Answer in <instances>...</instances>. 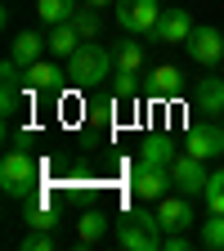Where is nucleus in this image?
Segmentation results:
<instances>
[{"instance_id": "1", "label": "nucleus", "mask_w": 224, "mask_h": 251, "mask_svg": "<svg viewBox=\"0 0 224 251\" xmlns=\"http://www.w3.org/2000/svg\"><path fill=\"white\" fill-rule=\"evenodd\" d=\"M0 188H5L9 198H31L41 188V162L36 152L27 148V135H14V144L5 148V162H0Z\"/></svg>"}, {"instance_id": "2", "label": "nucleus", "mask_w": 224, "mask_h": 251, "mask_svg": "<svg viewBox=\"0 0 224 251\" xmlns=\"http://www.w3.org/2000/svg\"><path fill=\"white\" fill-rule=\"evenodd\" d=\"M117 242H121L125 251H162L166 229H162V220H157V211L130 206V211L117 220Z\"/></svg>"}, {"instance_id": "3", "label": "nucleus", "mask_w": 224, "mask_h": 251, "mask_svg": "<svg viewBox=\"0 0 224 251\" xmlns=\"http://www.w3.org/2000/svg\"><path fill=\"white\" fill-rule=\"evenodd\" d=\"M108 72H117V54L103 41H81V50L68 58V81L76 85H99Z\"/></svg>"}, {"instance_id": "4", "label": "nucleus", "mask_w": 224, "mask_h": 251, "mask_svg": "<svg viewBox=\"0 0 224 251\" xmlns=\"http://www.w3.org/2000/svg\"><path fill=\"white\" fill-rule=\"evenodd\" d=\"M171 166L166 162H148V157H139V162L130 166V193L144 198V202H162L171 193Z\"/></svg>"}, {"instance_id": "5", "label": "nucleus", "mask_w": 224, "mask_h": 251, "mask_svg": "<svg viewBox=\"0 0 224 251\" xmlns=\"http://www.w3.org/2000/svg\"><path fill=\"white\" fill-rule=\"evenodd\" d=\"M117 27L130 36H152L157 18H162V0H117Z\"/></svg>"}, {"instance_id": "6", "label": "nucleus", "mask_w": 224, "mask_h": 251, "mask_svg": "<svg viewBox=\"0 0 224 251\" xmlns=\"http://www.w3.org/2000/svg\"><path fill=\"white\" fill-rule=\"evenodd\" d=\"M171 179H175V193H206V162L202 157H193V152H179L175 162H171Z\"/></svg>"}, {"instance_id": "7", "label": "nucleus", "mask_w": 224, "mask_h": 251, "mask_svg": "<svg viewBox=\"0 0 224 251\" xmlns=\"http://www.w3.org/2000/svg\"><path fill=\"white\" fill-rule=\"evenodd\" d=\"M184 152H193V157H202V162H211V157H224V126H215L211 117L202 121V126H193L184 139Z\"/></svg>"}, {"instance_id": "8", "label": "nucleus", "mask_w": 224, "mask_h": 251, "mask_svg": "<svg viewBox=\"0 0 224 251\" xmlns=\"http://www.w3.org/2000/svg\"><path fill=\"white\" fill-rule=\"evenodd\" d=\"M188 58H193L198 68L224 63V31L220 27H193V36H188Z\"/></svg>"}, {"instance_id": "9", "label": "nucleus", "mask_w": 224, "mask_h": 251, "mask_svg": "<svg viewBox=\"0 0 224 251\" xmlns=\"http://www.w3.org/2000/svg\"><path fill=\"white\" fill-rule=\"evenodd\" d=\"M188 36H193V18H188V9H162V18H157V27H152V41H162V45H188Z\"/></svg>"}, {"instance_id": "10", "label": "nucleus", "mask_w": 224, "mask_h": 251, "mask_svg": "<svg viewBox=\"0 0 224 251\" xmlns=\"http://www.w3.org/2000/svg\"><path fill=\"white\" fill-rule=\"evenodd\" d=\"M157 220H162V229L175 233V229H188L193 225V202H188V193H166L162 202H157Z\"/></svg>"}, {"instance_id": "11", "label": "nucleus", "mask_w": 224, "mask_h": 251, "mask_svg": "<svg viewBox=\"0 0 224 251\" xmlns=\"http://www.w3.org/2000/svg\"><path fill=\"white\" fill-rule=\"evenodd\" d=\"M193 108L202 112V117H224V76H202L198 85H193Z\"/></svg>"}, {"instance_id": "12", "label": "nucleus", "mask_w": 224, "mask_h": 251, "mask_svg": "<svg viewBox=\"0 0 224 251\" xmlns=\"http://www.w3.org/2000/svg\"><path fill=\"white\" fill-rule=\"evenodd\" d=\"M63 76H68V72H63L58 63H45V58H36V63H27V68H23V90H27V94L58 90V85H63Z\"/></svg>"}, {"instance_id": "13", "label": "nucleus", "mask_w": 224, "mask_h": 251, "mask_svg": "<svg viewBox=\"0 0 224 251\" xmlns=\"http://www.w3.org/2000/svg\"><path fill=\"white\" fill-rule=\"evenodd\" d=\"M23 220H27V229H54L58 225V211L50 206V198L36 188L31 198H23Z\"/></svg>"}, {"instance_id": "14", "label": "nucleus", "mask_w": 224, "mask_h": 251, "mask_svg": "<svg viewBox=\"0 0 224 251\" xmlns=\"http://www.w3.org/2000/svg\"><path fill=\"white\" fill-rule=\"evenodd\" d=\"M45 41H50V54H54V58H63V63H68V58L81 50V31H76L72 23H54Z\"/></svg>"}, {"instance_id": "15", "label": "nucleus", "mask_w": 224, "mask_h": 251, "mask_svg": "<svg viewBox=\"0 0 224 251\" xmlns=\"http://www.w3.org/2000/svg\"><path fill=\"white\" fill-rule=\"evenodd\" d=\"M179 81H184L179 68H171V63H166V68H152V72H148V85H144V90L152 94V99H175V94H179Z\"/></svg>"}, {"instance_id": "16", "label": "nucleus", "mask_w": 224, "mask_h": 251, "mask_svg": "<svg viewBox=\"0 0 224 251\" xmlns=\"http://www.w3.org/2000/svg\"><path fill=\"white\" fill-rule=\"evenodd\" d=\"M103 233H108L103 206H85V211L76 215V238H81V242H103Z\"/></svg>"}, {"instance_id": "17", "label": "nucleus", "mask_w": 224, "mask_h": 251, "mask_svg": "<svg viewBox=\"0 0 224 251\" xmlns=\"http://www.w3.org/2000/svg\"><path fill=\"white\" fill-rule=\"evenodd\" d=\"M45 50H50V41L41 36V31H18V36H14V50H9V58H18L23 68H27V63H36Z\"/></svg>"}, {"instance_id": "18", "label": "nucleus", "mask_w": 224, "mask_h": 251, "mask_svg": "<svg viewBox=\"0 0 224 251\" xmlns=\"http://www.w3.org/2000/svg\"><path fill=\"white\" fill-rule=\"evenodd\" d=\"M139 157H148V162H175V139L171 135H162V130H152V135H144V144H139Z\"/></svg>"}, {"instance_id": "19", "label": "nucleus", "mask_w": 224, "mask_h": 251, "mask_svg": "<svg viewBox=\"0 0 224 251\" xmlns=\"http://www.w3.org/2000/svg\"><path fill=\"white\" fill-rule=\"evenodd\" d=\"M112 54H117V72H139L144 68V45L135 36H121L112 45Z\"/></svg>"}, {"instance_id": "20", "label": "nucleus", "mask_w": 224, "mask_h": 251, "mask_svg": "<svg viewBox=\"0 0 224 251\" xmlns=\"http://www.w3.org/2000/svg\"><path fill=\"white\" fill-rule=\"evenodd\" d=\"M81 9V0H36V14H41V23H72V14Z\"/></svg>"}, {"instance_id": "21", "label": "nucleus", "mask_w": 224, "mask_h": 251, "mask_svg": "<svg viewBox=\"0 0 224 251\" xmlns=\"http://www.w3.org/2000/svg\"><path fill=\"white\" fill-rule=\"evenodd\" d=\"M72 27L81 31V41H99L103 36V18H99V9H90V5H81L72 14Z\"/></svg>"}, {"instance_id": "22", "label": "nucleus", "mask_w": 224, "mask_h": 251, "mask_svg": "<svg viewBox=\"0 0 224 251\" xmlns=\"http://www.w3.org/2000/svg\"><path fill=\"white\" fill-rule=\"evenodd\" d=\"M202 247H211V251H224V215H215L211 211V220H206V225H202Z\"/></svg>"}, {"instance_id": "23", "label": "nucleus", "mask_w": 224, "mask_h": 251, "mask_svg": "<svg viewBox=\"0 0 224 251\" xmlns=\"http://www.w3.org/2000/svg\"><path fill=\"white\" fill-rule=\"evenodd\" d=\"M206 211L224 215V171H211V179H206Z\"/></svg>"}, {"instance_id": "24", "label": "nucleus", "mask_w": 224, "mask_h": 251, "mask_svg": "<svg viewBox=\"0 0 224 251\" xmlns=\"http://www.w3.org/2000/svg\"><path fill=\"white\" fill-rule=\"evenodd\" d=\"M112 99H121V103L125 99H139V76L135 72H117L112 76Z\"/></svg>"}, {"instance_id": "25", "label": "nucleus", "mask_w": 224, "mask_h": 251, "mask_svg": "<svg viewBox=\"0 0 224 251\" xmlns=\"http://www.w3.org/2000/svg\"><path fill=\"white\" fill-rule=\"evenodd\" d=\"M23 251H54V229H31L23 238Z\"/></svg>"}, {"instance_id": "26", "label": "nucleus", "mask_w": 224, "mask_h": 251, "mask_svg": "<svg viewBox=\"0 0 224 251\" xmlns=\"http://www.w3.org/2000/svg\"><path fill=\"white\" fill-rule=\"evenodd\" d=\"M23 99H31V94H27L23 85H5V94H0V112H5V117H14Z\"/></svg>"}, {"instance_id": "27", "label": "nucleus", "mask_w": 224, "mask_h": 251, "mask_svg": "<svg viewBox=\"0 0 224 251\" xmlns=\"http://www.w3.org/2000/svg\"><path fill=\"white\" fill-rule=\"evenodd\" d=\"M81 5H90V9H103V5H117V0H81Z\"/></svg>"}, {"instance_id": "28", "label": "nucleus", "mask_w": 224, "mask_h": 251, "mask_svg": "<svg viewBox=\"0 0 224 251\" xmlns=\"http://www.w3.org/2000/svg\"><path fill=\"white\" fill-rule=\"evenodd\" d=\"M220 68H224V63H220Z\"/></svg>"}]
</instances>
